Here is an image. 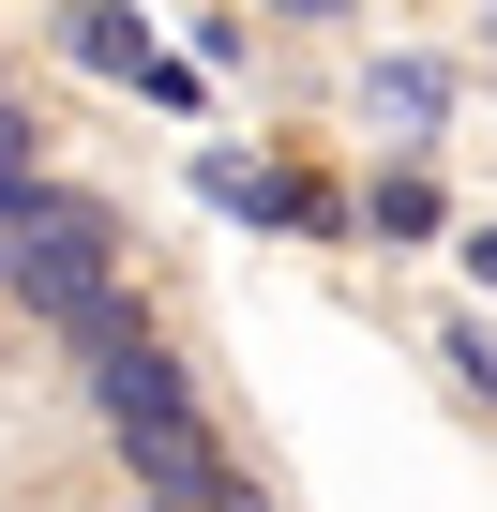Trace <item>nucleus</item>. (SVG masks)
<instances>
[{"instance_id":"nucleus-1","label":"nucleus","mask_w":497,"mask_h":512,"mask_svg":"<svg viewBox=\"0 0 497 512\" xmlns=\"http://www.w3.org/2000/svg\"><path fill=\"white\" fill-rule=\"evenodd\" d=\"M0 272H16V302H46V317H61V347H76V362L136 347V302H121V226H106L91 196L16 181V196H0Z\"/></svg>"},{"instance_id":"nucleus-2","label":"nucleus","mask_w":497,"mask_h":512,"mask_svg":"<svg viewBox=\"0 0 497 512\" xmlns=\"http://www.w3.org/2000/svg\"><path fill=\"white\" fill-rule=\"evenodd\" d=\"M121 452H136V482H151V497H166V512H211V497H226V482H241V467H226V452H211V437H196V422H136V437H121Z\"/></svg>"},{"instance_id":"nucleus-3","label":"nucleus","mask_w":497,"mask_h":512,"mask_svg":"<svg viewBox=\"0 0 497 512\" xmlns=\"http://www.w3.org/2000/svg\"><path fill=\"white\" fill-rule=\"evenodd\" d=\"M91 392H106V422H121V437H136V422H196V392H181V362H166L151 332H136V347H106V362H91Z\"/></svg>"},{"instance_id":"nucleus-4","label":"nucleus","mask_w":497,"mask_h":512,"mask_svg":"<svg viewBox=\"0 0 497 512\" xmlns=\"http://www.w3.org/2000/svg\"><path fill=\"white\" fill-rule=\"evenodd\" d=\"M76 61H91V76H151V31H136V16H106V0H91V16H76Z\"/></svg>"},{"instance_id":"nucleus-5","label":"nucleus","mask_w":497,"mask_h":512,"mask_svg":"<svg viewBox=\"0 0 497 512\" xmlns=\"http://www.w3.org/2000/svg\"><path fill=\"white\" fill-rule=\"evenodd\" d=\"M377 121L422 136V121H437V61H377Z\"/></svg>"},{"instance_id":"nucleus-6","label":"nucleus","mask_w":497,"mask_h":512,"mask_svg":"<svg viewBox=\"0 0 497 512\" xmlns=\"http://www.w3.org/2000/svg\"><path fill=\"white\" fill-rule=\"evenodd\" d=\"M16 181H31V121L0 106V196H16Z\"/></svg>"},{"instance_id":"nucleus-7","label":"nucleus","mask_w":497,"mask_h":512,"mask_svg":"<svg viewBox=\"0 0 497 512\" xmlns=\"http://www.w3.org/2000/svg\"><path fill=\"white\" fill-rule=\"evenodd\" d=\"M467 272H482V287H497V226H467Z\"/></svg>"}]
</instances>
